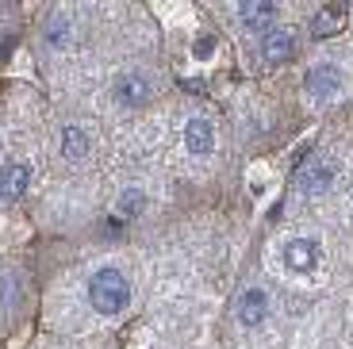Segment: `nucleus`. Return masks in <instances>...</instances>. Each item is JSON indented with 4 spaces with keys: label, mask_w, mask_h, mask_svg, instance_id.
<instances>
[{
    "label": "nucleus",
    "mask_w": 353,
    "mask_h": 349,
    "mask_svg": "<svg viewBox=\"0 0 353 349\" xmlns=\"http://www.w3.org/2000/svg\"><path fill=\"white\" fill-rule=\"evenodd\" d=\"M88 303L97 307L100 315H119L131 303V284H127V277L119 269H112V265L92 272V280H88Z\"/></svg>",
    "instance_id": "1"
},
{
    "label": "nucleus",
    "mask_w": 353,
    "mask_h": 349,
    "mask_svg": "<svg viewBox=\"0 0 353 349\" xmlns=\"http://www.w3.org/2000/svg\"><path fill=\"white\" fill-rule=\"evenodd\" d=\"M334 177H338L334 161H307V166L300 169V177H296V184H300L303 196H323V192H330Z\"/></svg>",
    "instance_id": "2"
},
{
    "label": "nucleus",
    "mask_w": 353,
    "mask_h": 349,
    "mask_svg": "<svg viewBox=\"0 0 353 349\" xmlns=\"http://www.w3.org/2000/svg\"><path fill=\"white\" fill-rule=\"evenodd\" d=\"M112 92H115V100H119L123 108H139V104L150 100V81L142 77V73H119Z\"/></svg>",
    "instance_id": "3"
},
{
    "label": "nucleus",
    "mask_w": 353,
    "mask_h": 349,
    "mask_svg": "<svg viewBox=\"0 0 353 349\" xmlns=\"http://www.w3.org/2000/svg\"><path fill=\"white\" fill-rule=\"evenodd\" d=\"M27 181H31V166H27V161H4V166H0V200L4 203L19 200Z\"/></svg>",
    "instance_id": "4"
},
{
    "label": "nucleus",
    "mask_w": 353,
    "mask_h": 349,
    "mask_svg": "<svg viewBox=\"0 0 353 349\" xmlns=\"http://www.w3.org/2000/svg\"><path fill=\"white\" fill-rule=\"evenodd\" d=\"M303 85H307V92L315 100H330L342 88V73L334 70V66H315V70L303 77Z\"/></svg>",
    "instance_id": "5"
},
{
    "label": "nucleus",
    "mask_w": 353,
    "mask_h": 349,
    "mask_svg": "<svg viewBox=\"0 0 353 349\" xmlns=\"http://www.w3.org/2000/svg\"><path fill=\"white\" fill-rule=\"evenodd\" d=\"M273 16H276L273 0H242L239 4V19H242V27H250V31H269Z\"/></svg>",
    "instance_id": "6"
},
{
    "label": "nucleus",
    "mask_w": 353,
    "mask_h": 349,
    "mask_svg": "<svg viewBox=\"0 0 353 349\" xmlns=\"http://www.w3.org/2000/svg\"><path fill=\"white\" fill-rule=\"evenodd\" d=\"M269 319V296L261 288H250L239 296V323L242 326H257Z\"/></svg>",
    "instance_id": "7"
},
{
    "label": "nucleus",
    "mask_w": 353,
    "mask_h": 349,
    "mask_svg": "<svg viewBox=\"0 0 353 349\" xmlns=\"http://www.w3.org/2000/svg\"><path fill=\"white\" fill-rule=\"evenodd\" d=\"M315 257H319V250H315L311 238H292V242L284 246V265H288L292 272H311L315 269Z\"/></svg>",
    "instance_id": "8"
},
{
    "label": "nucleus",
    "mask_w": 353,
    "mask_h": 349,
    "mask_svg": "<svg viewBox=\"0 0 353 349\" xmlns=\"http://www.w3.org/2000/svg\"><path fill=\"white\" fill-rule=\"evenodd\" d=\"M185 146H188V154H196V157L212 154V150H215V127H212L208 119H188V127H185Z\"/></svg>",
    "instance_id": "9"
},
{
    "label": "nucleus",
    "mask_w": 353,
    "mask_h": 349,
    "mask_svg": "<svg viewBox=\"0 0 353 349\" xmlns=\"http://www.w3.org/2000/svg\"><path fill=\"white\" fill-rule=\"evenodd\" d=\"M292 54H296V39H292L288 31H269V35L261 39V58L269 61V66L288 61Z\"/></svg>",
    "instance_id": "10"
},
{
    "label": "nucleus",
    "mask_w": 353,
    "mask_h": 349,
    "mask_svg": "<svg viewBox=\"0 0 353 349\" xmlns=\"http://www.w3.org/2000/svg\"><path fill=\"white\" fill-rule=\"evenodd\" d=\"M342 27H345V4H327V8H319L311 31H315V39H327V35H338Z\"/></svg>",
    "instance_id": "11"
},
{
    "label": "nucleus",
    "mask_w": 353,
    "mask_h": 349,
    "mask_svg": "<svg viewBox=\"0 0 353 349\" xmlns=\"http://www.w3.org/2000/svg\"><path fill=\"white\" fill-rule=\"evenodd\" d=\"M88 134L81 131V127H65L62 131V154H65V161H85V154H88Z\"/></svg>",
    "instance_id": "12"
},
{
    "label": "nucleus",
    "mask_w": 353,
    "mask_h": 349,
    "mask_svg": "<svg viewBox=\"0 0 353 349\" xmlns=\"http://www.w3.org/2000/svg\"><path fill=\"white\" fill-rule=\"evenodd\" d=\"M146 211V192H139V188H127L123 196H119V219H134Z\"/></svg>",
    "instance_id": "13"
},
{
    "label": "nucleus",
    "mask_w": 353,
    "mask_h": 349,
    "mask_svg": "<svg viewBox=\"0 0 353 349\" xmlns=\"http://www.w3.org/2000/svg\"><path fill=\"white\" fill-rule=\"evenodd\" d=\"M212 54H215V39L212 35H203V39H196V43H192V58H212Z\"/></svg>",
    "instance_id": "14"
}]
</instances>
